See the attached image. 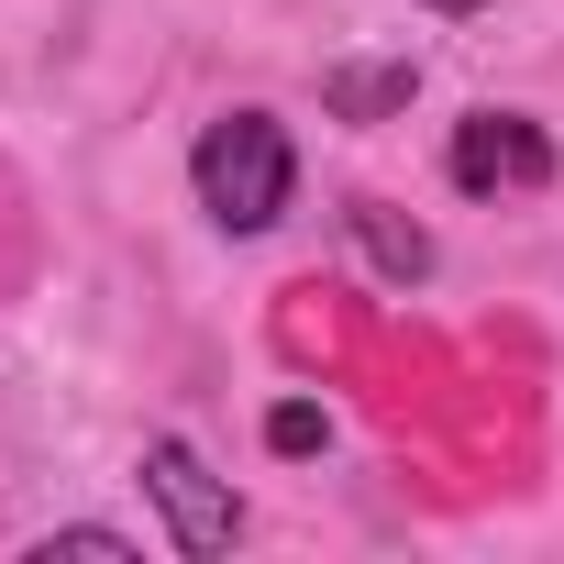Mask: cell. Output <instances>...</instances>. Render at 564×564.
<instances>
[{
	"label": "cell",
	"instance_id": "obj_1",
	"mask_svg": "<svg viewBox=\"0 0 564 564\" xmlns=\"http://www.w3.org/2000/svg\"><path fill=\"white\" fill-rule=\"evenodd\" d=\"M188 177H199V210H210L221 232H265L276 210H289V188H300L289 122H276V111H221V122L199 133Z\"/></svg>",
	"mask_w": 564,
	"mask_h": 564
},
{
	"label": "cell",
	"instance_id": "obj_2",
	"mask_svg": "<svg viewBox=\"0 0 564 564\" xmlns=\"http://www.w3.org/2000/svg\"><path fill=\"white\" fill-rule=\"evenodd\" d=\"M144 498L166 509V542H177V553H199V564L243 542V498H232V476H210L177 432H155V443H144Z\"/></svg>",
	"mask_w": 564,
	"mask_h": 564
},
{
	"label": "cell",
	"instance_id": "obj_7",
	"mask_svg": "<svg viewBox=\"0 0 564 564\" xmlns=\"http://www.w3.org/2000/svg\"><path fill=\"white\" fill-rule=\"evenodd\" d=\"M56 553H100V564H122L133 542H122V531H100V520H78V531H56V542H34V564H56Z\"/></svg>",
	"mask_w": 564,
	"mask_h": 564
},
{
	"label": "cell",
	"instance_id": "obj_6",
	"mask_svg": "<svg viewBox=\"0 0 564 564\" xmlns=\"http://www.w3.org/2000/svg\"><path fill=\"white\" fill-rule=\"evenodd\" d=\"M265 443H276V454H322V410H311V399H276V410H265Z\"/></svg>",
	"mask_w": 564,
	"mask_h": 564
},
{
	"label": "cell",
	"instance_id": "obj_5",
	"mask_svg": "<svg viewBox=\"0 0 564 564\" xmlns=\"http://www.w3.org/2000/svg\"><path fill=\"white\" fill-rule=\"evenodd\" d=\"M344 221H355V243H366V254L399 276V289H421V276H432V232H421V221H399L388 199H355Z\"/></svg>",
	"mask_w": 564,
	"mask_h": 564
},
{
	"label": "cell",
	"instance_id": "obj_8",
	"mask_svg": "<svg viewBox=\"0 0 564 564\" xmlns=\"http://www.w3.org/2000/svg\"><path fill=\"white\" fill-rule=\"evenodd\" d=\"M432 12H487V0H432Z\"/></svg>",
	"mask_w": 564,
	"mask_h": 564
},
{
	"label": "cell",
	"instance_id": "obj_4",
	"mask_svg": "<svg viewBox=\"0 0 564 564\" xmlns=\"http://www.w3.org/2000/svg\"><path fill=\"white\" fill-rule=\"evenodd\" d=\"M410 89H421V56H366V67H322V111H333V122H388V111H410Z\"/></svg>",
	"mask_w": 564,
	"mask_h": 564
},
{
	"label": "cell",
	"instance_id": "obj_3",
	"mask_svg": "<svg viewBox=\"0 0 564 564\" xmlns=\"http://www.w3.org/2000/svg\"><path fill=\"white\" fill-rule=\"evenodd\" d=\"M553 177V133L531 111H465L454 122V188H542Z\"/></svg>",
	"mask_w": 564,
	"mask_h": 564
}]
</instances>
